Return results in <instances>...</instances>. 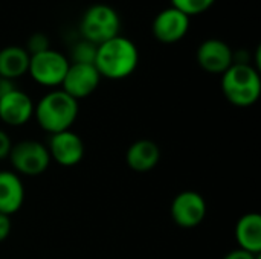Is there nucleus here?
<instances>
[{
	"label": "nucleus",
	"instance_id": "nucleus-1",
	"mask_svg": "<svg viewBox=\"0 0 261 259\" xmlns=\"http://www.w3.org/2000/svg\"><path fill=\"white\" fill-rule=\"evenodd\" d=\"M93 64L101 78L124 79L138 69L139 50L130 38L116 35L96 47Z\"/></svg>",
	"mask_w": 261,
	"mask_h": 259
},
{
	"label": "nucleus",
	"instance_id": "nucleus-2",
	"mask_svg": "<svg viewBox=\"0 0 261 259\" xmlns=\"http://www.w3.org/2000/svg\"><path fill=\"white\" fill-rule=\"evenodd\" d=\"M78 113V101L61 89L46 93L34 107V118L38 127L50 136L70 130Z\"/></svg>",
	"mask_w": 261,
	"mask_h": 259
},
{
	"label": "nucleus",
	"instance_id": "nucleus-3",
	"mask_svg": "<svg viewBox=\"0 0 261 259\" xmlns=\"http://www.w3.org/2000/svg\"><path fill=\"white\" fill-rule=\"evenodd\" d=\"M222 92L228 102L246 108L254 105L261 95V78L258 69L249 63H234L220 81Z\"/></svg>",
	"mask_w": 261,
	"mask_h": 259
},
{
	"label": "nucleus",
	"instance_id": "nucleus-4",
	"mask_svg": "<svg viewBox=\"0 0 261 259\" xmlns=\"http://www.w3.org/2000/svg\"><path fill=\"white\" fill-rule=\"evenodd\" d=\"M121 20L115 8L106 3H95L89 6L80 21V32L83 40L96 46L119 35Z\"/></svg>",
	"mask_w": 261,
	"mask_h": 259
},
{
	"label": "nucleus",
	"instance_id": "nucleus-5",
	"mask_svg": "<svg viewBox=\"0 0 261 259\" xmlns=\"http://www.w3.org/2000/svg\"><path fill=\"white\" fill-rule=\"evenodd\" d=\"M8 159L14 172L28 177H38L44 174L52 162L47 147L38 140H20L14 143Z\"/></svg>",
	"mask_w": 261,
	"mask_h": 259
},
{
	"label": "nucleus",
	"instance_id": "nucleus-6",
	"mask_svg": "<svg viewBox=\"0 0 261 259\" xmlns=\"http://www.w3.org/2000/svg\"><path fill=\"white\" fill-rule=\"evenodd\" d=\"M70 61L58 50L47 49L40 53L31 55L28 73L31 78L44 87H57L61 85Z\"/></svg>",
	"mask_w": 261,
	"mask_h": 259
},
{
	"label": "nucleus",
	"instance_id": "nucleus-7",
	"mask_svg": "<svg viewBox=\"0 0 261 259\" xmlns=\"http://www.w3.org/2000/svg\"><path fill=\"white\" fill-rule=\"evenodd\" d=\"M170 215L174 224L182 229H193L203 223L206 217V202L196 191L179 192L170 206Z\"/></svg>",
	"mask_w": 261,
	"mask_h": 259
},
{
	"label": "nucleus",
	"instance_id": "nucleus-8",
	"mask_svg": "<svg viewBox=\"0 0 261 259\" xmlns=\"http://www.w3.org/2000/svg\"><path fill=\"white\" fill-rule=\"evenodd\" d=\"M101 75L95 64L70 63L67 73L61 82V90L73 99L80 101L90 96L99 85Z\"/></svg>",
	"mask_w": 261,
	"mask_h": 259
},
{
	"label": "nucleus",
	"instance_id": "nucleus-9",
	"mask_svg": "<svg viewBox=\"0 0 261 259\" xmlns=\"http://www.w3.org/2000/svg\"><path fill=\"white\" fill-rule=\"evenodd\" d=\"M196 60L205 72L223 75L234 64V52L223 40L208 38L199 44L196 50Z\"/></svg>",
	"mask_w": 261,
	"mask_h": 259
},
{
	"label": "nucleus",
	"instance_id": "nucleus-10",
	"mask_svg": "<svg viewBox=\"0 0 261 259\" xmlns=\"http://www.w3.org/2000/svg\"><path fill=\"white\" fill-rule=\"evenodd\" d=\"M190 24L191 21L187 14L170 6L154 17L151 31L158 41L164 44H173L180 41L188 34Z\"/></svg>",
	"mask_w": 261,
	"mask_h": 259
},
{
	"label": "nucleus",
	"instance_id": "nucleus-11",
	"mask_svg": "<svg viewBox=\"0 0 261 259\" xmlns=\"http://www.w3.org/2000/svg\"><path fill=\"white\" fill-rule=\"evenodd\" d=\"M47 151L50 154V160L57 162L61 166L70 168L83 160L84 142L80 134L72 130H67L50 136Z\"/></svg>",
	"mask_w": 261,
	"mask_h": 259
},
{
	"label": "nucleus",
	"instance_id": "nucleus-12",
	"mask_svg": "<svg viewBox=\"0 0 261 259\" xmlns=\"http://www.w3.org/2000/svg\"><path fill=\"white\" fill-rule=\"evenodd\" d=\"M34 107L32 98L15 87L0 98V121L9 127H21L34 118Z\"/></svg>",
	"mask_w": 261,
	"mask_h": 259
},
{
	"label": "nucleus",
	"instance_id": "nucleus-13",
	"mask_svg": "<svg viewBox=\"0 0 261 259\" xmlns=\"http://www.w3.org/2000/svg\"><path fill=\"white\" fill-rule=\"evenodd\" d=\"M24 202V186L21 177L8 169L0 171V214L12 215L18 212Z\"/></svg>",
	"mask_w": 261,
	"mask_h": 259
},
{
	"label": "nucleus",
	"instance_id": "nucleus-14",
	"mask_svg": "<svg viewBox=\"0 0 261 259\" xmlns=\"http://www.w3.org/2000/svg\"><path fill=\"white\" fill-rule=\"evenodd\" d=\"M161 160V148L150 139L133 142L125 153V162L135 172H148L158 166Z\"/></svg>",
	"mask_w": 261,
	"mask_h": 259
},
{
	"label": "nucleus",
	"instance_id": "nucleus-15",
	"mask_svg": "<svg viewBox=\"0 0 261 259\" xmlns=\"http://www.w3.org/2000/svg\"><path fill=\"white\" fill-rule=\"evenodd\" d=\"M236 240L239 249L251 252L254 255L261 253V215L257 212L245 214L236 224Z\"/></svg>",
	"mask_w": 261,
	"mask_h": 259
},
{
	"label": "nucleus",
	"instance_id": "nucleus-16",
	"mask_svg": "<svg viewBox=\"0 0 261 259\" xmlns=\"http://www.w3.org/2000/svg\"><path fill=\"white\" fill-rule=\"evenodd\" d=\"M31 55L24 47L6 46L0 50V78L15 81L28 73Z\"/></svg>",
	"mask_w": 261,
	"mask_h": 259
},
{
	"label": "nucleus",
	"instance_id": "nucleus-17",
	"mask_svg": "<svg viewBox=\"0 0 261 259\" xmlns=\"http://www.w3.org/2000/svg\"><path fill=\"white\" fill-rule=\"evenodd\" d=\"M216 0H171V6L187 14L190 18L193 15H199L206 12L210 8H213Z\"/></svg>",
	"mask_w": 261,
	"mask_h": 259
},
{
	"label": "nucleus",
	"instance_id": "nucleus-18",
	"mask_svg": "<svg viewBox=\"0 0 261 259\" xmlns=\"http://www.w3.org/2000/svg\"><path fill=\"white\" fill-rule=\"evenodd\" d=\"M96 44L87 41V40H81L78 43L73 44L72 47V63H81V64H93L95 61V55H96Z\"/></svg>",
	"mask_w": 261,
	"mask_h": 259
},
{
	"label": "nucleus",
	"instance_id": "nucleus-19",
	"mask_svg": "<svg viewBox=\"0 0 261 259\" xmlns=\"http://www.w3.org/2000/svg\"><path fill=\"white\" fill-rule=\"evenodd\" d=\"M26 52L29 55H35V53H40L43 50H47L50 49L49 47V40L47 37L43 34V32H35L32 34L29 38H28V44H26Z\"/></svg>",
	"mask_w": 261,
	"mask_h": 259
},
{
	"label": "nucleus",
	"instance_id": "nucleus-20",
	"mask_svg": "<svg viewBox=\"0 0 261 259\" xmlns=\"http://www.w3.org/2000/svg\"><path fill=\"white\" fill-rule=\"evenodd\" d=\"M12 140L9 137V134L3 130H0V160H5L9 157L11 148H12Z\"/></svg>",
	"mask_w": 261,
	"mask_h": 259
},
{
	"label": "nucleus",
	"instance_id": "nucleus-21",
	"mask_svg": "<svg viewBox=\"0 0 261 259\" xmlns=\"http://www.w3.org/2000/svg\"><path fill=\"white\" fill-rule=\"evenodd\" d=\"M11 229H12L11 217L5 215V214H0V243L8 240V237L11 235Z\"/></svg>",
	"mask_w": 261,
	"mask_h": 259
},
{
	"label": "nucleus",
	"instance_id": "nucleus-22",
	"mask_svg": "<svg viewBox=\"0 0 261 259\" xmlns=\"http://www.w3.org/2000/svg\"><path fill=\"white\" fill-rule=\"evenodd\" d=\"M223 259H261V256L254 255L251 252H246L243 249H236V250H231L229 253H226Z\"/></svg>",
	"mask_w": 261,
	"mask_h": 259
},
{
	"label": "nucleus",
	"instance_id": "nucleus-23",
	"mask_svg": "<svg viewBox=\"0 0 261 259\" xmlns=\"http://www.w3.org/2000/svg\"><path fill=\"white\" fill-rule=\"evenodd\" d=\"M15 89V84L14 81H9V79H5V78H0V98L5 96L6 93H9L11 90Z\"/></svg>",
	"mask_w": 261,
	"mask_h": 259
}]
</instances>
